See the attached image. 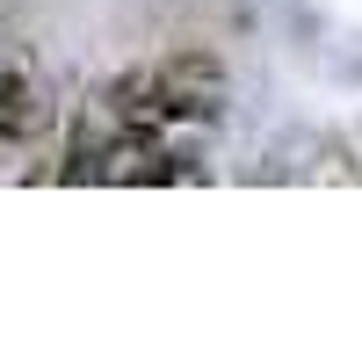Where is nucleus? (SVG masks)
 Instances as JSON below:
<instances>
[{
  "mask_svg": "<svg viewBox=\"0 0 362 362\" xmlns=\"http://www.w3.org/2000/svg\"><path fill=\"white\" fill-rule=\"evenodd\" d=\"M44 116H51V102H44V80L29 73L22 58H8V66H0V145L37 138V131H44Z\"/></svg>",
  "mask_w": 362,
  "mask_h": 362,
  "instance_id": "obj_2",
  "label": "nucleus"
},
{
  "mask_svg": "<svg viewBox=\"0 0 362 362\" xmlns=\"http://www.w3.org/2000/svg\"><path fill=\"white\" fill-rule=\"evenodd\" d=\"M153 87L167 102V124H210L225 109V66L210 51H167L153 66Z\"/></svg>",
  "mask_w": 362,
  "mask_h": 362,
  "instance_id": "obj_1",
  "label": "nucleus"
}]
</instances>
